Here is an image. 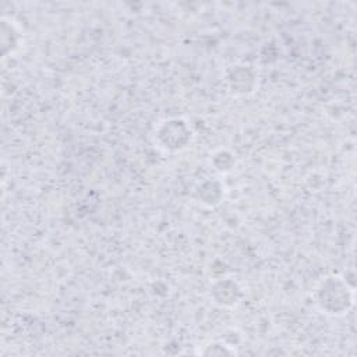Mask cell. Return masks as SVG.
I'll return each mask as SVG.
<instances>
[{"label": "cell", "instance_id": "cell-1", "mask_svg": "<svg viewBox=\"0 0 357 357\" xmlns=\"http://www.w3.org/2000/svg\"><path fill=\"white\" fill-rule=\"evenodd\" d=\"M317 304L329 315H343L353 305V289L339 276L325 278L317 289Z\"/></svg>", "mask_w": 357, "mask_h": 357}]
</instances>
